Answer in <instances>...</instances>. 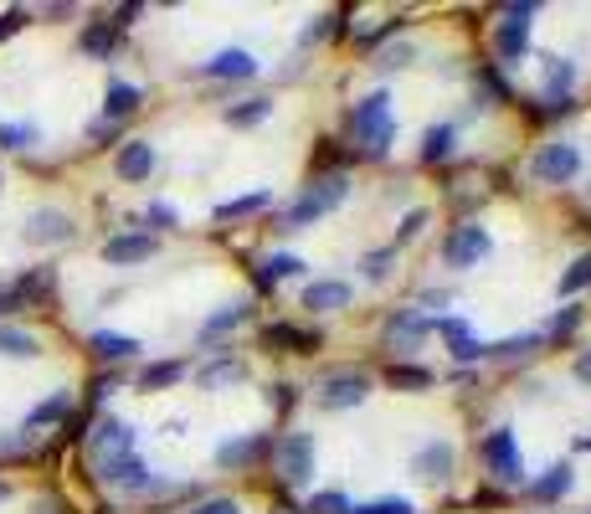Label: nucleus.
Listing matches in <instances>:
<instances>
[{
	"mask_svg": "<svg viewBox=\"0 0 591 514\" xmlns=\"http://www.w3.org/2000/svg\"><path fill=\"white\" fill-rule=\"evenodd\" d=\"M355 144H366V154H386L391 135H396V119H391V98L386 93H371V98L355 103Z\"/></svg>",
	"mask_w": 591,
	"mask_h": 514,
	"instance_id": "1",
	"label": "nucleus"
},
{
	"mask_svg": "<svg viewBox=\"0 0 591 514\" xmlns=\"http://www.w3.org/2000/svg\"><path fill=\"white\" fill-rule=\"evenodd\" d=\"M345 190H350V180H345V175H324V180H314V190H309L304 201H299V206H288L283 226H288V232H299V226L320 222L324 211H335V206L345 201Z\"/></svg>",
	"mask_w": 591,
	"mask_h": 514,
	"instance_id": "2",
	"label": "nucleus"
},
{
	"mask_svg": "<svg viewBox=\"0 0 591 514\" xmlns=\"http://www.w3.org/2000/svg\"><path fill=\"white\" fill-rule=\"evenodd\" d=\"M273 468L283 483H309L314 479V437L309 432H288L273 443Z\"/></svg>",
	"mask_w": 591,
	"mask_h": 514,
	"instance_id": "3",
	"label": "nucleus"
},
{
	"mask_svg": "<svg viewBox=\"0 0 591 514\" xmlns=\"http://www.w3.org/2000/svg\"><path fill=\"white\" fill-rule=\"evenodd\" d=\"M530 21H535V5H505V21L494 32L499 62H524V51H530Z\"/></svg>",
	"mask_w": 591,
	"mask_h": 514,
	"instance_id": "4",
	"label": "nucleus"
},
{
	"mask_svg": "<svg viewBox=\"0 0 591 514\" xmlns=\"http://www.w3.org/2000/svg\"><path fill=\"white\" fill-rule=\"evenodd\" d=\"M484 463H489V474L499 483H524V453L509 428H494L489 437H484Z\"/></svg>",
	"mask_w": 591,
	"mask_h": 514,
	"instance_id": "5",
	"label": "nucleus"
},
{
	"mask_svg": "<svg viewBox=\"0 0 591 514\" xmlns=\"http://www.w3.org/2000/svg\"><path fill=\"white\" fill-rule=\"evenodd\" d=\"M494 237H489V226H478V222H463L448 237V247H442V257H448V268H457V273H468V268H478L484 257H489Z\"/></svg>",
	"mask_w": 591,
	"mask_h": 514,
	"instance_id": "6",
	"label": "nucleus"
},
{
	"mask_svg": "<svg viewBox=\"0 0 591 514\" xmlns=\"http://www.w3.org/2000/svg\"><path fill=\"white\" fill-rule=\"evenodd\" d=\"M88 453H93V468L129 458V453H135V428H129V422H118V417H103L99 428L88 432Z\"/></svg>",
	"mask_w": 591,
	"mask_h": 514,
	"instance_id": "7",
	"label": "nucleus"
},
{
	"mask_svg": "<svg viewBox=\"0 0 591 514\" xmlns=\"http://www.w3.org/2000/svg\"><path fill=\"white\" fill-rule=\"evenodd\" d=\"M371 396V376L366 371H335L320 381V407L324 411H350Z\"/></svg>",
	"mask_w": 591,
	"mask_h": 514,
	"instance_id": "8",
	"label": "nucleus"
},
{
	"mask_svg": "<svg viewBox=\"0 0 591 514\" xmlns=\"http://www.w3.org/2000/svg\"><path fill=\"white\" fill-rule=\"evenodd\" d=\"M530 171H535L541 186H566V180L581 171V150L566 144V139H556V144H545V150L535 154V165H530Z\"/></svg>",
	"mask_w": 591,
	"mask_h": 514,
	"instance_id": "9",
	"label": "nucleus"
},
{
	"mask_svg": "<svg viewBox=\"0 0 591 514\" xmlns=\"http://www.w3.org/2000/svg\"><path fill=\"white\" fill-rule=\"evenodd\" d=\"M72 217L68 211H57V206H42V211H32L26 217V242L32 247H57V242H72Z\"/></svg>",
	"mask_w": 591,
	"mask_h": 514,
	"instance_id": "10",
	"label": "nucleus"
},
{
	"mask_svg": "<svg viewBox=\"0 0 591 514\" xmlns=\"http://www.w3.org/2000/svg\"><path fill=\"white\" fill-rule=\"evenodd\" d=\"M160 253V237L150 232H124V237H108L103 242V262H114V268H135V262H150Z\"/></svg>",
	"mask_w": 591,
	"mask_h": 514,
	"instance_id": "11",
	"label": "nucleus"
},
{
	"mask_svg": "<svg viewBox=\"0 0 591 514\" xmlns=\"http://www.w3.org/2000/svg\"><path fill=\"white\" fill-rule=\"evenodd\" d=\"M99 479L114 483V489H124V494H144V489H154V474L144 468L139 453H129V458H118V463H103Z\"/></svg>",
	"mask_w": 591,
	"mask_h": 514,
	"instance_id": "12",
	"label": "nucleus"
},
{
	"mask_svg": "<svg viewBox=\"0 0 591 514\" xmlns=\"http://www.w3.org/2000/svg\"><path fill=\"white\" fill-rule=\"evenodd\" d=\"M453 463H457L453 443H422L417 447V458H412V474L427 479V483H448L453 479Z\"/></svg>",
	"mask_w": 591,
	"mask_h": 514,
	"instance_id": "13",
	"label": "nucleus"
},
{
	"mask_svg": "<svg viewBox=\"0 0 591 514\" xmlns=\"http://www.w3.org/2000/svg\"><path fill=\"white\" fill-rule=\"evenodd\" d=\"M427 335H432V319L412 314V308H402V314H391L386 319V344L391 350H417Z\"/></svg>",
	"mask_w": 591,
	"mask_h": 514,
	"instance_id": "14",
	"label": "nucleus"
},
{
	"mask_svg": "<svg viewBox=\"0 0 591 514\" xmlns=\"http://www.w3.org/2000/svg\"><path fill=\"white\" fill-rule=\"evenodd\" d=\"M150 171H154V144L150 139H129L114 160V175L118 180H150Z\"/></svg>",
	"mask_w": 591,
	"mask_h": 514,
	"instance_id": "15",
	"label": "nucleus"
},
{
	"mask_svg": "<svg viewBox=\"0 0 591 514\" xmlns=\"http://www.w3.org/2000/svg\"><path fill=\"white\" fill-rule=\"evenodd\" d=\"M432 329H438L442 340L453 344V355H457V360H478V355H484V344L473 340L468 319H457V314H442V319H432Z\"/></svg>",
	"mask_w": 591,
	"mask_h": 514,
	"instance_id": "16",
	"label": "nucleus"
},
{
	"mask_svg": "<svg viewBox=\"0 0 591 514\" xmlns=\"http://www.w3.org/2000/svg\"><path fill=\"white\" fill-rule=\"evenodd\" d=\"M345 304H350V283L320 278V283L304 289V308H314V314H335V308H345Z\"/></svg>",
	"mask_w": 591,
	"mask_h": 514,
	"instance_id": "17",
	"label": "nucleus"
},
{
	"mask_svg": "<svg viewBox=\"0 0 591 514\" xmlns=\"http://www.w3.org/2000/svg\"><path fill=\"white\" fill-rule=\"evenodd\" d=\"M201 72H206V78H253L257 57H253V51H242V47H227V51H217Z\"/></svg>",
	"mask_w": 591,
	"mask_h": 514,
	"instance_id": "18",
	"label": "nucleus"
},
{
	"mask_svg": "<svg viewBox=\"0 0 591 514\" xmlns=\"http://www.w3.org/2000/svg\"><path fill=\"white\" fill-rule=\"evenodd\" d=\"M236 381H247V365L242 360H211L206 371H196V386L201 392H221V386H236Z\"/></svg>",
	"mask_w": 591,
	"mask_h": 514,
	"instance_id": "19",
	"label": "nucleus"
},
{
	"mask_svg": "<svg viewBox=\"0 0 591 514\" xmlns=\"http://www.w3.org/2000/svg\"><path fill=\"white\" fill-rule=\"evenodd\" d=\"M0 355H11V360H36V355H42V340H36L32 329L0 325Z\"/></svg>",
	"mask_w": 591,
	"mask_h": 514,
	"instance_id": "20",
	"label": "nucleus"
},
{
	"mask_svg": "<svg viewBox=\"0 0 591 514\" xmlns=\"http://www.w3.org/2000/svg\"><path fill=\"white\" fill-rule=\"evenodd\" d=\"M135 108H139V87H129V83H108V98H103V114H108V124L129 119Z\"/></svg>",
	"mask_w": 591,
	"mask_h": 514,
	"instance_id": "21",
	"label": "nucleus"
},
{
	"mask_svg": "<svg viewBox=\"0 0 591 514\" xmlns=\"http://www.w3.org/2000/svg\"><path fill=\"white\" fill-rule=\"evenodd\" d=\"M273 114V98H247V103H232L221 119L232 124V129H253V124H263Z\"/></svg>",
	"mask_w": 591,
	"mask_h": 514,
	"instance_id": "22",
	"label": "nucleus"
},
{
	"mask_svg": "<svg viewBox=\"0 0 591 514\" xmlns=\"http://www.w3.org/2000/svg\"><path fill=\"white\" fill-rule=\"evenodd\" d=\"M93 350H99L103 360H129V355H139V340H135V335H114V329H99V335H93Z\"/></svg>",
	"mask_w": 591,
	"mask_h": 514,
	"instance_id": "23",
	"label": "nucleus"
},
{
	"mask_svg": "<svg viewBox=\"0 0 591 514\" xmlns=\"http://www.w3.org/2000/svg\"><path fill=\"white\" fill-rule=\"evenodd\" d=\"M571 468H566V463H556V468H551V474H545V479H535L530 483V494L535 499H566L571 494Z\"/></svg>",
	"mask_w": 591,
	"mask_h": 514,
	"instance_id": "24",
	"label": "nucleus"
},
{
	"mask_svg": "<svg viewBox=\"0 0 591 514\" xmlns=\"http://www.w3.org/2000/svg\"><path fill=\"white\" fill-rule=\"evenodd\" d=\"M68 407H72V396L68 392H57V396H47V401H42V407L32 411V417H26V432H36V428H47V422H62V417H68Z\"/></svg>",
	"mask_w": 591,
	"mask_h": 514,
	"instance_id": "25",
	"label": "nucleus"
},
{
	"mask_svg": "<svg viewBox=\"0 0 591 514\" xmlns=\"http://www.w3.org/2000/svg\"><path fill=\"white\" fill-rule=\"evenodd\" d=\"M236 325H247V304H232V308H221V314H211L201 325V340H217V335H227Z\"/></svg>",
	"mask_w": 591,
	"mask_h": 514,
	"instance_id": "26",
	"label": "nucleus"
},
{
	"mask_svg": "<svg viewBox=\"0 0 591 514\" xmlns=\"http://www.w3.org/2000/svg\"><path fill=\"white\" fill-rule=\"evenodd\" d=\"M453 154V124H438V129H427L422 139V160L432 165V160H448Z\"/></svg>",
	"mask_w": 591,
	"mask_h": 514,
	"instance_id": "27",
	"label": "nucleus"
},
{
	"mask_svg": "<svg viewBox=\"0 0 591 514\" xmlns=\"http://www.w3.org/2000/svg\"><path fill=\"white\" fill-rule=\"evenodd\" d=\"M181 376H186V365H181V360H165V365H150V371L139 376V386H144V392H160V386H175Z\"/></svg>",
	"mask_w": 591,
	"mask_h": 514,
	"instance_id": "28",
	"label": "nucleus"
},
{
	"mask_svg": "<svg viewBox=\"0 0 591 514\" xmlns=\"http://www.w3.org/2000/svg\"><path fill=\"white\" fill-rule=\"evenodd\" d=\"M268 344H288V350H299V355H304V350L320 344V335H304V329H293V325H273L268 329Z\"/></svg>",
	"mask_w": 591,
	"mask_h": 514,
	"instance_id": "29",
	"label": "nucleus"
},
{
	"mask_svg": "<svg viewBox=\"0 0 591 514\" xmlns=\"http://www.w3.org/2000/svg\"><path fill=\"white\" fill-rule=\"evenodd\" d=\"M350 514H417V504L402 494H386V499H371V504H350Z\"/></svg>",
	"mask_w": 591,
	"mask_h": 514,
	"instance_id": "30",
	"label": "nucleus"
},
{
	"mask_svg": "<svg viewBox=\"0 0 591 514\" xmlns=\"http://www.w3.org/2000/svg\"><path fill=\"white\" fill-rule=\"evenodd\" d=\"M581 289H591V253H581L571 268L560 273V293H581Z\"/></svg>",
	"mask_w": 591,
	"mask_h": 514,
	"instance_id": "31",
	"label": "nucleus"
},
{
	"mask_svg": "<svg viewBox=\"0 0 591 514\" xmlns=\"http://www.w3.org/2000/svg\"><path fill=\"white\" fill-rule=\"evenodd\" d=\"M253 453H257L253 437H242V443H221L217 447V463H221V468H242V463H253Z\"/></svg>",
	"mask_w": 591,
	"mask_h": 514,
	"instance_id": "32",
	"label": "nucleus"
},
{
	"mask_svg": "<svg viewBox=\"0 0 591 514\" xmlns=\"http://www.w3.org/2000/svg\"><path fill=\"white\" fill-rule=\"evenodd\" d=\"M293 273H304V262H299L293 253H278V257L263 262V283H278V278H293Z\"/></svg>",
	"mask_w": 591,
	"mask_h": 514,
	"instance_id": "33",
	"label": "nucleus"
},
{
	"mask_svg": "<svg viewBox=\"0 0 591 514\" xmlns=\"http://www.w3.org/2000/svg\"><path fill=\"white\" fill-rule=\"evenodd\" d=\"M386 381H391V386H402V392H422V386H432V376L417 371V365H391Z\"/></svg>",
	"mask_w": 591,
	"mask_h": 514,
	"instance_id": "34",
	"label": "nucleus"
},
{
	"mask_svg": "<svg viewBox=\"0 0 591 514\" xmlns=\"http://www.w3.org/2000/svg\"><path fill=\"white\" fill-rule=\"evenodd\" d=\"M412 57H417V47H412V42H396V47H381V51H375V68H381V72H396V68H406Z\"/></svg>",
	"mask_w": 591,
	"mask_h": 514,
	"instance_id": "35",
	"label": "nucleus"
},
{
	"mask_svg": "<svg viewBox=\"0 0 591 514\" xmlns=\"http://www.w3.org/2000/svg\"><path fill=\"white\" fill-rule=\"evenodd\" d=\"M541 344V335H520V340H499V344H484V355H499V360H514V355H530Z\"/></svg>",
	"mask_w": 591,
	"mask_h": 514,
	"instance_id": "36",
	"label": "nucleus"
},
{
	"mask_svg": "<svg viewBox=\"0 0 591 514\" xmlns=\"http://www.w3.org/2000/svg\"><path fill=\"white\" fill-rule=\"evenodd\" d=\"M268 206V190H257V196H242V201H221L217 217L221 222H232V217H247V211H263Z\"/></svg>",
	"mask_w": 591,
	"mask_h": 514,
	"instance_id": "37",
	"label": "nucleus"
},
{
	"mask_svg": "<svg viewBox=\"0 0 591 514\" xmlns=\"http://www.w3.org/2000/svg\"><path fill=\"white\" fill-rule=\"evenodd\" d=\"M26 144H36L32 124H0V150H26Z\"/></svg>",
	"mask_w": 591,
	"mask_h": 514,
	"instance_id": "38",
	"label": "nucleus"
},
{
	"mask_svg": "<svg viewBox=\"0 0 591 514\" xmlns=\"http://www.w3.org/2000/svg\"><path fill=\"white\" fill-rule=\"evenodd\" d=\"M571 78H576V68H571V62H560V57L551 62V68H545V87H551V103H556V93L566 98V87H571Z\"/></svg>",
	"mask_w": 591,
	"mask_h": 514,
	"instance_id": "39",
	"label": "nucleus"
},
{
	"mask_svg": "<svg viewBox=\"0 0 591 514\" xmlns=\"http://www.w3.org/2000/svg\"><path fill=\"white\" fill-rule=\"evenodd\" d=\"M83 51L108 57V51H114V32H108V26H88V32H83Z\"/></svg>",
	"mask_w": 591,
	"mask_h": 514,
	"instance_id": "40",
	"label": "nucleus"
},
{
	"mask_svg": "<svg viewBox=\"0 0 591 514\" xmlns=\"http://www.w3.org/2000/svg\"><path fill=\"white\" fill-rule=\"evenodd\" d=\"M309 514H350V499L345 494H314L309 499Z\"/></svg>",
	"mask_w": 591,
	"mask_h": 514,
	"instance_id": "41",
	"label": "nucleus"
},
{
	"mask_svg": "<svg viewBox=\"0 0 591 514\" xmlns=\"http://www.w3.org/2000/svg\"><path fill=\"white\" fill-rule=\"evenodd\" d=\"M329 21L335 16H314L304 26V32H299V47H314V42H324V36H329Z\"/></svg>",
	"mask_w": 591,
	"mask_h": 514,
	"instance_id": "42",
	"label": "nucleus"
},
{
	"mask_svg": "<svg viewBox=\"0 0 591 514\" xmlns=\"http://www.w3.org/2000/svg\"><path fill=\"white\" fill-rule=\"evenodd\" d=\"M386 268H391V253H371V257H366V278H386Z\"/></svg>",
	"mask_w": 591,
	"mask_h": 514,
	"instance_id": "43",
	"label": "nucleus"
},
{
	"mask_svg": "<svg viewBox=\"0 0 591 514\" xmlns=\"http://www.w3.org/2000/svg\"><path fill=\"white\" fill-rule=\"evenodd\" d=\"M196 514H242V510H236L232 499H206V504H201Z\"/></svg>",
	"mask_w": 591,
	"mask_h": 514,
	"instance_id": "44",
	"label": "nucleus"
},
{
	"mask_svg": "<svg viewBox=\"0 0 591 514\" xmlns=\"http://www.w3.org/2000/svg\"><path fill=\"white\" fill-rule=\"evenodd\" d=\"M422 226H427V211H412V217L402 222V242H406V237H417Z\"/></svg>",
	"mask_w": 591,
	"mask_h": 514,
	"instance_id": "45",
	"label": "nucleus"
},
{
	"mask_svg": "<svg viewBox=\"0 0 591 514\" xmlns=\"http://www.w3.org/2000/svg\"><path fill=\"white\" fill-rule=\"evenodd\" d=\"M576 319H581V314H576V308H566V314H556V325H551V329H556V335H571Z\"/></svg>",
	"mask_w": 591,
	"mask_h": 514,
	"instance_id": "46",
	"label": "nucleus"
},
{
	"mask_svg": "<svg viewBox=\"0 0 591 514\" xmlns=\"http://www.w3.org/2000/svg\"><path fill=\"white\" fill-rule=\"evenodd\" d=\"M576 381H581V386H591V350H587V355H576Z\"/></svg>",
	"mask_w": 591,
	"mask_h": 514,
	"instance_id": "47",
	"label": "nucleus"
},
{
	"mask_svg": "<svg viewBox=\"0 0 591 514\" xmlns=\"http://www.w3.org/2000/svg\"><path fill=\"white\" fill-rule=\"evenodd\" d=\"M5 499H11V489H5V483H0V504H5Z\"/></svg>",
	"mask_w": 591,
	"mask_h": 514,
	"instance_id": "48",
	"label": "nucleus"
},
{
	"mask_svg": "<svg viewBox=\"0 0 591 514\" xmlns=\"http://www.w3.org/2000/svg\"><path fill=\"white\" fill-rule=\"evenodd\" d=\"M278 514H293V510H278Z\"/></svg>",
	"mask_w": 591,
	"mask_h": 514,
	"instance_id": "49",
	"label": "nucleus"
}]
</instances>
